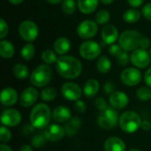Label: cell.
Instances as JSON below:
<instances>
[{
  "mask_svg": "<svg viewBox=\"0 0 151 151\" xmlns=\"http://www.w3.org/2000/svg\"><path fill=\"white\" fill-rule=\"evenodd\" d=\"M100 0H77V5L79 10L84 14H90L94 12Z\"/></svg>",
  "mask_w": 151,
  "mask_h": 151,
  "instance_id": "obj_21",
  "label": "cell"
},
{
  "mask_svg": "<svg viewBox=\"0 0 151 151\" xmlns=\"http://www.w3.org/2000/svg\"><path fill=\"white\" fill-rule=\"evenodd\" d=\"M114 90H115V85H114L112 82L107 81V82L104 83V92L105 94L111 96L112 93L115 92Z\"/></svg>",
  "mask_w": 151,
  "mask_h": 151,
  "instance_id": "obj_43",
  "label": "cell"
},
{
  "mask_svg": "<svg viewBox=\"0 0 151 151\" xmlns=\"http://www.w3.org/2000/svg\"><path fill=\"white\" fill-rule=\"evenodd\" d=\"M114 0H100V2L104 4H111V3H113Z\"/></svg>",
  "mask_w": 151,
  "mask_h": 151,
  "instance_id": "obj_53",
  "label": "cell"
},
{
  "mask_svg": "<svg viewBox=\"0 0 151 151\" xmlns=\"http://www.w3.org/2000/svg\"><path fill=\"white\" fill-rule=\"evenodd\" d=\"M38 97H39V93L36 88L33 87L27 88L21 92L19 96V104L24 108H28L33 104H35V102H37Z\"/></svg>",
  "mask_w": 151,
  "mask_h": 151,
  "instance_id": "obj_14",
  "label": "cell"
},
{
  "mask_svg": "<svg viewBox=\"0 0 151 151\" xmlns=\"http://www.w3.org/2000/svg\"><path fill=\"white\" fill-rule=\"evenodd\" d=\"M102 38L106 44H114V42L119 38V31L113 25H106L102 29Z\"/></svg>",
  "mask_w": 151,
  "mask_h": 151,
  "instance_id": "obj_17",
  "label": "cell"
},
{
  "mask_svg": "<svg viewBox=\"0 0 151 151\" xmlns=\"http://www.w3.org/2000/svg\"><path fill=\"white\" fill-rule=\"evenodd\" d=\"M144 81L148 87L151 88V68H149L144 74Z\"/></svg>",
  "mask_w": 151,
  "mask_h": 151,
  "instance_id": "obj_46",
  "label": "cell"
},
{
  "mask_svg": "<svg viewBox=\"0 0 151 151\" xmlns=\"http://www.w3.org/2000/svg\"><path fill=\"white\" fill-rule=\"evenodd\" d=\"M141 127H142V129L143 130V131H150L151 129V123L150 121H148V120H143L142 122V126H141Z\"/></svg>",
  "mask_w": 151,
  "mask_h": 151,
  "instance_id": "obj_48",
  "label": "cell"
},
{
  "mask_svg": "<svg viewBox=\"0 0 151 151\" xmlns=\"http://www.w3.org/2000/svg\"><path fill=\"white\" fill-rule=\"evenodd\" d=\"M131 63L137 68H146L150 65L151 62L150 54L142 49H136L130 55Z\"/></svg>",
  "mask_w": 151,
  "mask_h": 151,
  "instance_id": "obj_9",
  "label": "cell"
},
{
  "mask_svg": "<svg viewBox=\"0 0 151 151\" xmlns=\"http://www.w3.org/2000/svg\"><path fill=\"white\" fill-rule=\"evenodd\" d=\"M142 73L134 67H128L125 69L120 74L121 81L128 87H134L142 81Z\"/></svg>",
  "mask_w": 151,
  "mask_h": 151,
  "instance_id": "obj_10",
  "label": "cell"
},
{
  "mask_svg": "<svg viewBox=\"0 0 151 151\" xmlns=\"http://www.w3.org/2000/svg\"><path fill=\"white\" fill-rule=\"evenodd\" d=\"M48 3L51 4H59V3H62L63 0H46Z\"/></svg>",
  "mask_w": 151,
  "mask_h": 151,
  "instance_id": "obj_51",
  "label": "cell"
},
{
  "mask_svg": "<svg viewBox=\"0 0 151 151\" xmlns=\"http://www.w3.org/2000/svg\"><path fill=\"white\" fill-rule=\"evenodd\" d=\"M127 2H128V4H129L132 7H134V8H138V7H140V6L143 4L144 0H127Z\"/></svg>",
  "mask_w": 151,
  "mask_h": 151,
  "instance_id": "obj_47",
  "label": "cell"
},
{
  "mask_svg": "<svg viewBox=\"0 0 151 151\" xmlns=\"http://www.w3.org/2000/svg\"><path fill=\"white\" fill-rule=\"evenodd\" d=\"M99 88H100L99 82L96 79H89L84 84L83 93L87 97L92 98V97L96 96V95H97Z\"/></svg>",
  "mask_w": 151,
  "mask_h": 151,
  "instance_id": "obj_22",
  "label": "cell"
},
{
  "mask_svg": "<svg viewBox=\"0 0 151 151\" xmlns=\"http://www.w3.org/2000/svg\"><path fill=\"white\" fill-rule=\"evenodd\" d=\"M12 138V134L10 130L7 128V127L2 126L0 127V142L2 143L8 142Z\"/></svg>",
  "mask_w": 151,
  "mask_h": 151,
  "instance_id": "obj_36",
  "label": "cell"
},
{
  "mask_svg": "<svg viewBox=\"0 0 151 151\" xmlns=\"http://www.w3.org/2000/svg\"><path fill=\"white\" fill-rule=\"evenodd\" d=\"M12 73L16 78L19 80H25L29 75V69L26 65L16 64L12 67Z\"/></svg>",
  "mask_w": 151,
  "mask_h": 151,
  "instance_id": "obj_26",
  "label": "cell"
},
{
  "mask_svg": "<svg viewBox=\"0 0 151 151\" xmlns=\"http://www.w3.org/2000/svg\"><path fill=\"white\" fill-rule=\"evenodd\" d=\"M140 18L141 12L134 8L127 10L123 14V19L127 23H135L140 19Z\"/></svg>",
  "mask_w": 151,
  "mask_h": 151,
  "instance_id": "obj_28",
  "label": "cell"
},
{
  "mask_svg": "<svg viewBox=\"0 0 151 151\" xmlns=\"http://www.w3.org/2000/svg\"><path fill=\"white\" fill-rule=\"evenodd\" d=\"M105 151H126V144L124 141L119 137H110L104 142Z\"/></svg>",
  "mask_w": 151,
  "mask_h": 151,
  "instance_id": "obj_20",
  "label": "cell"
},
{
  "mask_svg": "<svg viewBox=\"0 0 151 151\" xmlns=\"http://www.w3.org/2000/svg\"><path fill=\"white\" fill-rule=\"evenodd\" d=\"M74 109L79 113H84L87 111V104L82 100H78L74 103Z\"/></svg>",
  "mask_w": 151,
  "mask_h": 151,
  "instance_id": "obj_40",
  "label": "cell"
},
{
  "mask_svg": "<svg viewBox=\"0 0 151 151\" xmlns=\"http://www.w3.org/2000/svg\"><path fill=\"white\" fill-rule=\"evenodd\" d=\"M52 79V70L48 65H40L30 74V82L36 88L46 87Z\"/></svg>",
  "mask_w": 151,
  "mask_h": 151,
  "instance_id": "obj_4",
  "label": "cell"
},
{
  "mask_svg": "<svg viewBox=\"0 0 151 151\" xmlns=\"http://www.w3.org/2000/svg\"><path fill=\"white\" fill-rule=\"evenodd\" d=\"M19 151H34V150H33V148H32L30 145H28V144H25V145H23V146L20 148Z\"/></svg>",
  "mask_w": 151,
  "mask_h": 151,
  "instance_id": "obj_50",
  "label": "cell"
},
{
  "mask_svg": "<svg viewBox=\"0 0 151 151\" xmlns=\"http://www.w3.org/2000/svg\"><path fill=\"white\" fill-rule=\"evenodd\" d=\"M150 46V39L146 38V37H142L141 42H140V49H142V50H146Z\"/></svg>",
  "mask_w": 151,
  "mask_h": 151,
  "instance_id": "obj_44",
  "label": "cell"
},
{
  "mask_svg": "<svg viewBox=\"0 0 151 151\" xmlns=\"http://www.w3.org/2000/svg\"><path fill=\"white\" fill-rule=\"evenodd\" d=\"M52 117L50 107L46 104H37L30 112V123L36 129L46 128Z\"/></svg>",
  "mask_w": 151,
  "mask_h": 151,
  "instance_id": "obj_2",
  "label": "cell"
},
{
  "mask_svg": "<svg viewBox=\"0 0 151 151\" xmlns=\"http://www.w3.org/2000/svg\"><path fill=\"white\" fill-rule=\"evenodd\" d=\"M95 105H96V108L100 111H103L108 108V104L104 97H97L96 99Z\"/></svg>",
  "mask_w": 151,
  "mask_h": 151,
  "instance_id": "obj_38",
  "label": "cell"
},
{
  "mask_svg": "<svg viewBox=\"0 0 151 151\" xmlns=\"http://www.w3.org/2000/svg\"><path fill=\"white\" fill-rule=\"evenodd\" d=\"M35 46L32 44V43H27L20 50V55L21 57L23 58V59L28 61V60H31L34 56H35Z\"/></svg>",
  "mask_w": 151,
  "mask_h": 151,
  "instance_id": "obj_31",
  "label": "cell"
},
{
  "mask_svg": "<svg viewBox=\"0 0 151 151\" xmlns=\"http://www.w3.org/2000/svg\"><path fill=\"white\" fill-rule=\"evenodd\" d=\"M124 51V50L121 48L120 45L118 44H111L109 48V53L115 58H118L122 52Z\"/></svg>",
  "mask_w": 151,
  "mask_h": 151,
  "instance_id": "obj_37",
  "label": "cell"
},
{
  "mask_svg": "<svg viewBox=\"0 0 151 151\" xmlns=\"http://www.w3.org/2000/svg\"><path fill=\"white\" fill-rule=\"evenodd\" d=\"M110 19H111L110 12L106 10H101L96 15V22L99 25L106 24L107 22H109Z\"/></svg>",
  "mask_w": 151,
  "mask_h": 151,
  "instance_id": "obj_34",
  "label": "cell"
},
{
  "mask_svg": "<svg viewBox=\"0 0 151 151\" xmlns=\"http://www.w3.org/2000/svg\"><path fill=\"white\" fill-rule=\"evenodd\" d=\"M15 52V49L13 44L5 40H2L0 42V55L3 58H11L13 57Z\"/></svg>",
  "mask_w": 151,
  "mask_h": 151,
  "instance_id": "obj_25",
  "label": "cell"
},
{
  "mask_svg": "<svg viewBox=\"0 0 151 151\" xmlns=\"http://www.w3.org/2000/svg\"><path fill=\"white\" fill-rule=\"evenodd\" d=\"M81 56L87 60H93L101 54V47L95 41H86L80 46Z\"/></svg>",
  "mask_w": 151,
  "mask_h": 151,
  "instance_id": "obj_8",
  "label": "cell"
},
{
  "mask_svg": "<svg viewBox=\"0 0 151 151\" xmlns=\"http://www.w3.org/2000/svg\"><path fill=\"white\" fill-rule=\"evenodd\" d=\"M136 96L140 101L148 102L151 99V88L150 87H141L136 91Z\"/></svg>",
  "mask_w": 151,
  "mask_h": 151,
  "instance_id": "obj_32",
  "label": "cell"
},
{
  "mask_svg": "<svg viewBox=\"0 0 151 151\" xmlns=\"http://www.w3.org/2000/svg\"><path fill=\"white\" fill-rule=\"evenodd\" d=\"M58 73L67 80L78 78L82 72L81 62L73 56H60L56 62Z\"/></svg>",
  "mask_w": 151,
  "mask_h": 151,
  "instance_id": "obj_1",
  "label": "cell"
},
{
  "mask_svg": "<svg viewBox=\"0 0 151 151\" xmlns=\"http://www.w3.org/2000/svg\"><path fill=\"white\" fill-rule=\"evenodd\" d=\"M39 34L37 25L31 20H24L19 26V35L26 42L35 41Z\"/></svg>",
  "mask_w": 151,
  "mask_h": 151,
  "instance_id": "obj_7",
  "label": "cell"
},
{
  "mask_svg": "<svg viewBox=\"0 0 151 151\" xmlns=\"http://www.w3.org/2000/svg\"><path fill=\"white\" fill-rule=\"evenodd\" d=\"M61 94L63 97L69 101H78L81 97L82 90L81 87L74 82L64 83L61 87Z\"/></svg>",
  "mask_w": 151,
  "mask_h": 151,
  "instance_id": "obj_13",
  "label": "cell"
},
{
  "mask_svg": "<svg viewBox=\"0 0 151 151\" xmlns=\"http://www.w3.org/2000/svg\"><path fill=\"white\" fill-rule=\"evenodd\" d=\"M8 34V25L4 19H0V38L3 40Z\"/></svg>",
  "mask_w": 151,
  "mask_h": 151,
  "instance_id": "obj_41",
  "label": "cell"
},
{
  "mask_svg": "<svg viewBox=\"0 0 151 151\" xmlns=\"http://www.w3.org/2000/svg\"><path fill=\"white\" fill-rule=\"evenodd\" d=\"M142 36L135 30L124 31L119 38V42L125 51H134L140 47V42Z\"/></svg>",
  "mask_w": 151,
  "mask_h": 151,
  "instance_id": "obj_5",
  "label": "cell"
},
{
  "mask_svg": "<svg viewBox=\"0 0 151 151\" xmlns=\"http://www.w3.org/2000/svg\"><path fill=\"white\" fill-rule=\"evenodd\" d=\"M142 14L144 16L145 19L151 21V3L146 4L142 10Z\"/></svg>",
  "mask_w": 151,
  "mask_h": 151,
  "instance_id": "obj_42",
  "label": "cell"
},
{
  "mask_svg": "<svg viewBox=\"0 0 151 151\" xmlns=\"http://www.w3.org/2000/svg\"><path fill=\"white\" fill-rule=\"evenodd\" d=\"M21 114L16 109H6L1 114V123L3 126L7 127H17L21 122Z\"/></svg>",
  "mask_w": 151,
  "mask_h": 151,
  "instance_id": "obj_12",
  "label": "cell"
},
{
  "mask_svg": "<svg viewBox=\"0 0 151 151\" xmlns=\"http://www.w3.org/2000/svg\"><path fill=\"white\" fill-rule=\"evenodd\" d=\"M53 47H54V50L56 51L57 54L64 56L70 50L71 42L69 39H67L65 37H59L58 39H57L55 41Z\"/></svg>",
  "mask_w": 151,
  "mask_h": 151,
  "instance_id": "obj_23",
  "label": "cell"
},
{
  "mask_svg": "<svg viewBox=\"0 0 151 151\" xmlns=\"http://www.w3.org/2000/svg\"><path fill=\"white\" fill-rule=\"evenodd\" d=\"M0 151H12V149L10 148V146H8L7 144L2 143L0 145Z\"/></svg>",
  "mask_w": 151,
  "mask_h": 151,
  "instance_id": "obj_49",
  "label": "cell"
},
{
  "mask_svg": "<svg viewBox=\"0 0 151 151\" xmlns=\"http://www.w3.org/2000/svg\"><path fill=\"white\" fill-rule=\"evenodd\" d=\"M109 102L112 108L121 110L127 106L129 103V98L126 93L122 91H115L110 96Z\"/></svg>",
  "mask_w": 151,
  "mask_h": 151,
  "instance_id": "obj_16",
  "label": "cell"
},
{
  "mask_svg": "<svg viewBox=\"0 0 151 151\" xmlns=\"http://www.w3.org/2000/svg\"><path fill=\"white\" fill-rule=\"evenodd\" d=\"M18 100V93L12 88H4L0 95L1 104L4 106H12L17 103Z\"/></svg>",
  "mask_w": 151,
  "mask_h": 151,
  "instance_id": "obj_18",
  "label": "cell"
},
{
  "mask_svg": "<svg viewBox=\"0 0 151 151\" xmlns=\"http://www.w3.org/2000/svg\"><path fill=\"white\" fill-rule=\"evenodd\" d=\"M41 58H42V61L46 65H50V64L56 63L58 58L57 57L56 51L52 50H50V49H47V50H43L42 55H41Z\"/></svg>",
  "mask_w": 151,
  "mask_h": 151,
  "instance_id": "obj_30",
  "label": "cell"
},
{
  "mask_svg": "<svg viewBox=\"0 0 151 151\" xmlns=\"http://www.w3.org/2000/svg\"><path fill=\"white\" fill-rule=\"evenodd\" d=\"M96 68L101 73H107L111 68V62L106 56H102L96 62Z\"/></svg>",
  "mask_w": 151,
  "mask_h": 151,
  "instance_id": "obj_27",
  "label": "cell"
},
{
  "mask_svg": "<svg viewBox=\"0 0 151 151\" xmlns=\"http://www.w3.org/2000/svg\"><path fill=\"white\" fill-rule=\"evenodd\" d=\"M119 121V113L112 107H108L106 110L101 111L97 117L98 126L104 130H110L114 128L118 125Z\"/></svg>",
  "mask_w": 151,
  "mask_h": 151,
  "instance_id": "obj_6",
  "label": "cell"
},
{
  "mask_svg": "<svg viewBox=\"0 0 151 151\" xmlns=\"http://www.w3.org/2000/svg\"><path fill=\"white\" fill-rule=\"evenodd\" d=\"M117 59H118L119 65H126L128 64V62H129V60H130V56L128 55L127 51H125V50H124V51L117 58Z\"/></svg>",
  "mask_w": 151,
  "mask_h": 151,
  "instance_id": "obj_39",
  "label": "cell"
},
{
  "mask_svg": "<svg viewBox=\"0 0 151 151\" xmlns=\"http://www.w3.org/2000/svg\"><path fill=\"white\" fill-rule=\"evenodd\" d=\"M52 119L58 123L67 122L72 119V112L68 107L64 105H59L53 110Z\"/></svg>",
  "mask_w": 151,
  "mask_h": 151,
  "instance_id": "obj_19",
  "label": "cell"
},
{
  "mask_svg": "<svg viewBox=\"0 0 151 151\" xmlns=\"http://www.w3.org/2000/svg\"><path fill=\"white\" fill-rule=\"evenodd\" d=\"M97 23L91 19L83 20L77 27V34L82 39H90L97 34Z\"/></svg>",
  "mask_w": 151,
  "mask_h": 151,
  "instance_id": "obj_11",
  "label": "cell"
},
{
  "mask_svg": "<svg viewBox=\"0 0 151 151\" xmlns=\"http://www.w3.org/2000/svg\"><path fill=\"white\" fill-rule=\"evenodd\" d=\"M142 119L138 113L128 111L120 115L119 125L123 132L127 134H133L138 131L142 126Z\"/></svg>",
  "mask_w": 151,
  "mask_h": 151,
  "instance_id": "obj_3",
  "label": "cell"
},
{
  "mask_svg": "<svg viewBox=\"0 0 151 151\" xmlns=\"http://www.w3.org/2000/svg\"><path fill=\"white\" fill-rule=\"evenodd\" d=\"M150 56H151V49H150Z\"/></svg>",
  "mask_w": 151,
  "mask_h": 151,
  "instance_id": "obj_55",
  "label": "cell"
},
{
  "mask_svg": "<svg viewBox=\"0 0 151 151\" xmlns=\"http://www.w3.org/2000/svg\"><path fill=\"white\" fill-rule=\"evenodd\" d=\"M81 119L78 117H73L69 121L66 122L65 127V134H67L68 136H73L75 135L79 129L81 127Z\"/></svg>",
  "mask_w": 151,
  "mask_h": 151,
  "instance_id": "obj_24",
  "label": "cell"
},
{
  "mask_svg": "<svg viewBox=\"0 0 151 151\" xmlns=\"http://www.w3.org/2000/svg\"><path fill=\"white\" fill-rule=\"evenodd\" d=\"M34 129H35V127L32 126V124H30V125L26 124V125L24 126L23 129H22V133H23L24 135L27 136V135L31 134L34 132Z\"/></svg>",
  "mask_w": 151,
  "mask_h": 151,
  "instance_id": "obj_45",
  "label": "cell"
},
{
  "mask_svg": "<svg viewBox=\"0 0 151 151\" xmlns=\"http://www.w3.org/2000/svg\"><path fill=\"white\" fill-rule=\"evenodd\" d=\"M128 151H141L140 150H138V149H131V150H129Z\"/></svg>",
  "mask_w": 151,
  "mask_h": 151,
  "instance_id": "obj_54",
  "label": "cell"
},
{
  "mask_svg": "<svg viewBox=\"0 0 151 151\" xmlns=\"http://www.w3.org/2000/svg\"><path fill=\"white\" fill-rule=\"evenodd\" d=\"M62 11L67 15L74 13L76 10V2L74 0H63L61 4Z\"/></svg>",
  "mask_w": 151,
  "mask_h": 151,
  "instance_id": "obj_33",
  "label": "cell"
},
{
  "mask_svg": "<svg viewBox=\"0 0 151 151\" xmlns=\"http://www.w3.org/2000/svg\"><path fill=\"white\" fill-rule=\"evenodd\" d=\"M47 139L44 136V134H35V136H33L32 140H31V144L34 148L36 149H40L42 148L45 144H46Z\"/></svg>",
  "mask_w": 151,
  "mask_h": 151,
  "instance_id": "obj_35",
  "label": "cell"
},
{
  "mask_svg": "<svg viewBox=\"0 0 151 151\" xmlns=\"http://www.w3.org/2000/svg\"><path fill=\"white\" fill-rule=\"evenodd\" d=\"M43 134L46 137L47 141L50 142H58L62 140L65 134V130L63 127L58 124H52L48 126L44 131Z\"/></svg>",
  "mask_w": 151,
  "mask_h": 151,
  "instance_id": "obj_15",
  "label": "cell"
},
{
  "mask_svg": "<svg viewBox=\"0 0 151 151\" xmlns=\"http://www.w3.org/2000/svg\"><path fill=\"white\" fill-rule=\"evenodd\" d=\"M58 96L57 90L53 88H44L40 94V97L44 102H51L56 99Z\"/></svg>",
  "mask_w": 151,
  "mask_h": 151,
  "instance_id": "obj_29",
  "label": "cell"
},
{
  "mask_svg": "<svg viewBox=\"0 0 151 151\" xmlns=\"http://www.w3.org/2000/svg\"><path fill=\"white\" fill-rule=\"evenodd\" d=\"M10 3H12V4H21L24 0H8Z\"/></svg>",
  "mask_w": 151,
  "mask_h": 151,
  "instance_id": "obj_52",
  "label": "cell"
}]
</instances>
